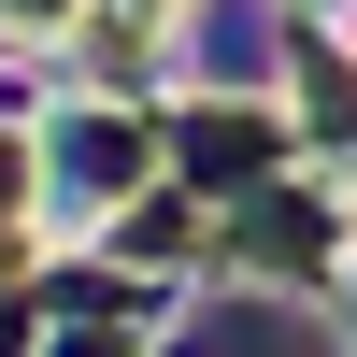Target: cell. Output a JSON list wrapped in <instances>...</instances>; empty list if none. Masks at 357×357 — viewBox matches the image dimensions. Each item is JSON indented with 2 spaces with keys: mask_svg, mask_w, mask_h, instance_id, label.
<instances>
[{
  "mask_svg": "<svg viewBox=\"0 0 357 357\" xmlns=\"http://www.w3.org/2000/svg\"><path fill=\"white\" fill-rule=\"evenodd\" d=\"M215 357H314V343H301V329H272V314H229Z\"/></svg>",
  "mask_w": 357,
  "mask_h": 357,
  "instance_id": "1",
  "label": "cell"
}]
</instances>
